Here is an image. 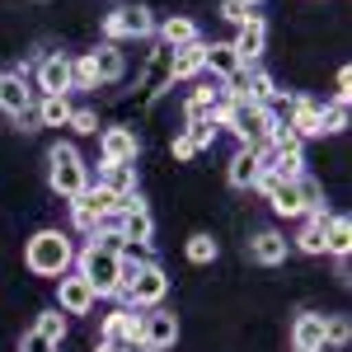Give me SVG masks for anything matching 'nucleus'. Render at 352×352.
<instances>
[{"instance_id":"1","label":"nucleus","mask_w":352,"mask_h":352,"mask_svg":"<svg viewBox=\"0 0 352 352\" xmlns=\"http://www.w3.org/2000/svg\"><path fill=\"white\" fill-rule=\"evenodd\" d=\"M212 122L230 127L244 146H254V151H258V146H268L272 127H277V113H272L268 104H249V99H221L217 113H212Z\"/></svg>"},{"instance_id":"2","label":"nucleus","mask_w":352,"mask_h":352,"mask_svg":"<svg viewBox=\"0 0 352 352\" xmlns=\"http://www.w3.org/2000/svg\"><path fill=\"white\" fill-rule=\"evenodd\" d=\"M24 263H28V272H38V277H61V272H71L76 254H71V240H66L61 230H38L24 249Z\"/></svg>"},{"instance_id":"3","label":"nucleus","mask_w":352,"mask_h":352,"mask_svg":"<svg viewBox=\"0 0 352 352\" xmlns=\"http://www.w3.org/2000/svg\"><path fill=\"white\" fill-rule=\"evenodd\" d=\"M76 272L94 287V296H118V287H122V254H109V249L89 244L76 258Z\"/></svg>"},{"instance_id":"4","label":"nucleus","mask_w":352,"mask_h":352,"mask_svg":"<svg viewBox=\"0 0 352 352\" xmlns=\"http://www.w3.org/2000/svg\"><path fill=\"white\" fill-rule=\"evenodd\" d=\"M47 160H52V174H47V179H52V192H61L66 202H71V197H80V192L89 188V169H85V160H80V151H76V146H66V141H61V146H52V155H47Z\"/></svg>"},{"instance_id":"5","label":"nucleus","mask_w":352,"mask_h":352,"mask_svg":"<svg viewBox=\"0 0 352 352\" xmlns=\"http://www.w3.org/2000/svg\"><path fill=\"white\" fill-rule=\"evenodd\" d=\"M258 160H263V174H277V179H287V184H296L300 174H305V151H300V141L292 146H258Z\"/></svg>"},{"instance_id":"6","label":"nucleus","mask_w":352,"mask_h":352,"mask_svg":"<svg viewBox=\"0 0 352 352\" xmlns=\"http://www.w3.org/2000/svg\"><path fill=\"white\" fill-rule=\"evenodd\" d=\"M104 33H109V43H118V38H151L155 33V19H151L146 5H122V10L109 14Z\"/></svg>"},{"instance_id":"7","label":"nucleus","mask_w":352,"mask_h":352,"mask_svg":"<svg viewBox=\"0 0 352 352\" xmlns=\"http://www.w3.org/2000/svg\"><path fill=\"white\" fill-rule=\"evenodd\" d=\"M94 287H89V282H85L80 272H61V277H56V310H61V315H89V310H94Z\"/></svg>"},{"instance_id":"8","label":"nucleus","mask_w":352,"mask_h":352,"mask_svg":"<svg viewBox=\"0 0 352 352\" xmlns=\"http://www.w3.org/2000/svg\"><path fill=\"white\" fill-rule=\"evenodd\" d=\"M141 324H146V315H136L132 305H118V310H109L104 315V324H99V333L104 338H118V343H127V348H141Z\"/></svg>"},{"instance_id":"9","label":"nucleus","mask_w":352,"mask_h":352,"mask_svg":"<svg viewBox=\"0 0 352 352\" xmlns=\"http://www.w3.org/2000/svg\"><path fill=\"white\" fill-rule=\"evenodd\" d=\"M230 47L240 52L244 66H254V61L263 56V47H268V28H263V14H254V10H249V14L240 19V33L230 38Z\"/></svg>"},{"instance_id":"10","label":"nucleus","mask_w":352,"mask_h":352,"mask_svg":"<svg viewBox=\"0 0 352 352\" xmlns=\"http://www.w3.org/2000/svg\"><path fill=\"white\" fill-rule=\"evenodd\" d=\"M99 151H104V164H132L141 141H136L132 127H104L99 132Z\"/></svg>"},{"instance_id":"11","label":"nucleus","mask_w":352,"mask_h":352,"mask_svg":"<svg viewBox=\"0 0 352 352\" xmlns=\"http://www.w3.org/2000/svg\"><path fill=\"white\" fill-rule=\"evenodd\" d=\"M122 240L127 244H151V235H155V221H151V212H146V202L141 197H122Z\"/></svg>"},{"instance_id":"12","label":"nucleus","mask_w":352,"mask_h":352,"mask_svg":"<svg viewBox=\"0 0 352 352\" xmlns=\"http://www.w3.org/2000/svg\"><path fill=\"white\" fill-rule=\"evenodd\" d=\"M174 338H179V320H174L169 310H151L146 324H141V348L164 352V348H174Z\"/></svg>"},{"instance_id":"13","label":"nucleus","mask_w":352,"mask_h":352,"mask_svg":"<svg viewBox=\"0 0 352 352\" xmlns=\"http://www.w3.org/2000/svg\"><path fill=\"white\" fill-rule=\"evenodd\" d=\"M254 188L268 192V202H272V212H277V217H300V192H296V184H287V179H277V174H263Z\"/></svg>"},{"instance_id":"14","label":"nucleus","mask_w":352,"mask_h":352,"mask_svg":"<svg viewBox=\"0 0 352 352\" xmlns=\"http://www.w3.org/2000/svg\"><path fill=\"white\" fill-rule=\"evenodd\" d=\"M287 127L296 132V141H305V136H324V109H320L315 99H292Z\"/></svg>"},{"instance_id":"15","label":"nucleus","mask_w":352,"mask_h":352,"mask_svg":"<svg viewBox=\"0 0 352 352\" xmlns=\"http://www.w3.org/2000/svg\"><path fill=\"white\" fill-rule=\"evenodd\" d=\"M202 71H212V80H235L244 71L240 52L230 43H207V56H202Z\"/></svg>"},{"instance_id":"16","label":"nucleus","mask_w":352,"mask_h":352,"mask_svg":"<svg viewBox=\"0 0 352 352\" xmlns=\"http://www.w3.org/2000/svg\"><path fill=\"white\" fill-rule=\"evenodd\" d=\"M38 89L43 94H66L71 89V56H43V66H38Z\"/></svg>"},{"instance_id":"17","label":"nucleus","mask_w":352,"mask_h":352,"mask_svg":"<svg viewBox=\"0 0 352 352\" xmlns=\"http://www.w3.org/2000/svg\"><path fill=\"white\" fill-rule=\"evenodd\" d=\"M202 56H207V43L197 38L188 47H174L169 52V80H192L197 71H202Z\"/></svg>"},{"instance_id":"18","label":"nucleus","mask_w":352,"mask_h":352,"mask_svg":"<svg viewBox=\"0 0 352 352\" xmlns=\"http://www.w3.org/2000/svg\"><path fill=\"white\" fill-rule=\"evenodd\" d=\"M99 188H109L122 207V197H136V169L132 164H99Z\"/></svg>"},{"instance_id":"19","label":"nucleus","mask_w":352,"mask_h":352,"mask_svg":"<svg viewBox=\"0 0 352 352\" xmlns=\"http://www.w3.org/2000/svg\"><path fill=\"white\" fill-rule=\"evenodd\" d=\"M292 343L296 348H329V320L324 315H296V329H292Z\"/></svg>"},{"instance_id":"20","label":"nucleus","mask_w":352,"mask_h":352,"mask_svg":"<svg viewBox=\"0 0 352 352\" xmlns=\"http://www.w3.org/2000/svg\"><path fill=\"white\" fill-rule=\"evenodd\" d=\"M249 258L263 263V268H277V263L287 258V240H282L277 230H258V235L249 240Z\"/></svg>"},{"instance_id":"21","label":"nucleus","mask_w":352,"mask_h":352,"mask_svg":"<svg viewBox=\"0 0 352 352\" xmlns=\"http://www.w3.org/2000/svg\"><path fill=\"white\" fill-rule=\"evenodd\" d=\"M33 104V94H28V85H24V76H10V71H0V109L5 113H19Z\"/></svg>"},{"instance_id":"22","label":"nucleus","mask_w":352,"mask_h":352,"mask_svg":"<svg viewBox=\"0 0 352 352\" xmlns=\"http://www.w3.org/2000/svg\"><path fill=\"white\" fill-rule=\"evenodd\" d=\"M258 179H263V160H258L254 146H244L240 155L230 160V184H235V188H254Z\"/></svg>"},{"instance_id":"23","label":"nucleus","mask_w":352,"mask_h":352,"mask_svg":"<svg viewBox=\"0 0 352 352\" xmlns=\"http://www.w3.org/2000/svg\"><path fill=\"white\" fill-rule=\"evenodd\" d=\"M33 104H38V127H66L71 122V99L66 94H43Z\"/></svg>"},{"instance_id":"24","label":"nucleus","mask_w":352,"mask_h":352,"mask_svg":"<svg viewBox=\"0 0 352 352\" xmlns=\"http://www.w3.org/2000/svg\"><path fill=\"white\" fill-rule=\"evenodd\" d=\"M160 38H164L169 52H174V47H188V43H197V24H192L188 14H169L160 24Z\"/></svg>"},{"instance_id":"25","label":"nucleus","mask_w":352,"mask_h":352,"mask_svg":"<svg viewBox=\"0 0 352 352\" xmlns=\"http://www.w3.org/2000/svg\"><path fill=\"white\" fill-rule=\"evenodd\" d=\"M217 104H221V89H217V80H212V85H197V89L188 94V122H212Z\"/></svg>"},{"instance_id":"26","label":"nucleus","mask_w":352,"mask_h":352,"mask_svg":"<svg viewBox=\"0 0 352 352\" xmlns=\"http://www.w3.org/2000/svg\"><path fill=\"white\" fill-rule=\"evenodd\" d=\"M324 226H329V212H315V217H305L296 235V249L300 254H324Z\"/></svg>"},{"instance_id":"27","label":"nucleus","mask_w":352,"mask_h":352,"mask_svg":"<svg viewBox=\"0 0 352 352\" xmlns=\"http://www.w3.org/2000/svg\"><path fill=\"white\" fill-rule=\"evenodd\" d=\"M94 66H99V85L104 80H122V71H127V61L118 52V43H104V47H94Z\"/></svg>"},{"instance_id":"28","label":"nucleus","mask_w":352,"mask_h":352,"mask_svg":"<svg viewBox=\"0 0 352 352\" xmlns=\"http://www.w3.org/2000/svg\"><path fill=\"white\" fill-rule=\"evenodd\" d=\"M348 249H352V226H348V217H329V226H324V254L348 258Z\"/></svg>"},{"instance_id":"29","label":"nucleus","mask_w":352,"mask_h":352,"mask_svg":"<svg viewBox=\"0 0 352 352\" xmlns=\"http://www.w3.org/2000/svg\"><path fill=\"white\" fill-rule=\"evenodd\" d=\"M296 192H300V212H305V217H315V212H329V207H324V188H320L310 174H300V179H296Z\"/></svg>"},{"instance_id":"30","label":"nucleus","mask_w":352,"mask_h":352,"mask_svg":"<svg viewBox=\"0 0 352 352\" xmlns=\"http://www.w3.org/2000/svg\"><path fill=\"white\" fill-rule=\"evenodd\" d=\"M71 89H99V66L89 52L71 61Z\"/></svg>"},{"instance_id":"31","label":"nucleus","mask_w":352,"mask_h":352,"mask_svg":"<svg viewBox=\"0 0 352 352\" xmlns=\"http://www.w3.org/2000/svg\"><path fill=\"white\" fill-rule=\"evenodd\" d=\"M71 202H85L94 217H109V212H118V197H113L109 188H99V184H94V188H85L80 197H71Z\"/></svg>"},{"instance_id":"32","label":"nucleus","mask_w":352,"mask_h":352,"mask_svg":"<svg viewBox=\"0 0 352 352\" xmlns=\"http://www.w3.org/2000/svg\"><path fill=\"white\" fill-rule=\"evenodd\" d=\"M33 329H38L43 338H52V343H61V333H66V315H61V310H43Z\"/></svg>"},{"instance_id":"33","label":"nucleus","mask_w":352,"mask_h":352,"mask_svg":"<svg viewBox=\"0 0 352 352\" xmlns=\"http://www.w3.org/2000/svg\"><path fill=\"white\" fill-rule=\"evenodd\" d=\"M188 258L192 263H212V258H217V240H212V235H192L188 240Z\"/></svg>"},{"instance_id":"34","label":"nucleus","mask_w":352,"mask_h":352,"mask_svg":"<svg viewBox=\"0 0 352 352\" xmlns=\"http://www.w3.org/2000/svg\"><path fill=\"white\" fill-rule=\"evenodd\" d=\"M348 127V94H338V104L324 109V132H343Z\"/></svg>"},{"instance_id":"35","label":"nucleus","mask_w":352,"mask_h":352,"mask_svg":"<svg viewBox=\"0 0 352 352\" xmlns=\"http://www.w3.org/2000/svg\"><path fill=\"white\" fill-rule=\"evenodd\" d=\"M71 221H76V230H80V235H94V230H99V217H94L85 202H71Z\"/></svg>"},{"instance_id":"36","label":"nucleus","mask_w":352,"mask_h":352,"mask_svg":"<svg viewBox=\"0 0 352 352\" xmlns=\"http://www.w3.org/2000/svg\"><path fill=\"white\" fill-rule=\"evenodd\" d=\"M66 127H76V132H99V113L94 109H71V122Z\"/></svg>"},{"instance_id":"37","label":"nucleus","mask_w":352,"mask_h":352,"mask_svg":"<svg viewBox=\"0 0 352 352\" xmlns=\"http://www.w3.org/2000/svg\"><path fill=\"white\" fill-rule=\"evenodd\" d=\"M184 136L202 151V146H212V141H217V127H212V122H188V132H184Z\"/></svg>"},{"instance_id":"38","label":"nucleus","mask_w":352,"mask_h":352,"mask_svg":"<svg viewBox=\"0 0 352 352\" xmlns=\"http://www.w3.org/2000/svg\"><path fill=\"white\" fill-rule=\"evenodd\" d=\"M19 352H56V343H52V338H43L38 329H28L24 343H19Z\"/></svg>"},{"instance_id":"39","label":"nucleus","mask_w":352,"mask_h":352,"mask_svg":"<svg viewBox=\"0 0 352 352\" xmlns=\"http://www.w3.org/2000/svg\"><path fill=\"white\" fill-rule=\"evenodd\" d=\"M192 155H197V146H192L188 136L179 132V136H174V160H192Z\"/></svg>"},{"instance_id":"40","label":"nucleus","mask_w":352,"mask_h":352,"mask_svg":"<svg viewBox=\"0 0 352 352\" xmlns=\"http://www.w3.org/2000/svg\"><path fill=\"white\" fill-rule=\"evenodd\" d=\"M221 14H226L230 24H240V19L249 14V10H244V5H235V0H221Z\"/></svg>"},{"instance_id":"41","label":"nucleus","mask_w":352,"mask_h":352,"mask_svg":"<svg viewBox=\"0 0 352 352\" xmlns=\"http://www.w3.org/2000/svg\"><path fill=\"white\" fill-rule=\"evenodd\" d=\"M329 343H348V320H329Z\"/></svg>"},{"instance_id":"42","label":"nucleus","mask_w":352,"mask_h":352,"mask_svg":"<svg viewBox=\"0 0 352 352\" xmlns=\"http://www.w3.org/2000/svg\"><path fill=\"white\" fill-rule=\"evenodd\" d=\"M99 352H132L127 343H118V338H99Z\"/></svg>"},{"instance_id":"43","label":"nucleus","mask_w":352,"mask_h":352,"mask_svg":"<svg viewBox=\"0 0 352 352\" xmlns=\"http://www.w3.org/2000/svg\"><path fill=\"white\" fill-rule=\"evenodd\" d=\"M235 5H244V10H254V5H263V0H235Z\"/></svg>"},{"instance_id":"44","label":"nucleus","mask_w":352,"mask_h":352,"mask_svg":"<svg viewBox=\"0 0 352 352\" xmlns=\"http://www.w3.org/2000/svg\"><path fill=\"white\" fill-rule=\"evenodd\" d=\"M296 352H324V348H296Z\"/></svg>"},{"instance_id":"45","label":"nucleus","mask_w":352,"mask_h":352,"mask_svg":"<svg viewBox=\"0 0 352 352\" xmlns=\"http://www.w3.org/2000/svg\"><path fill=\"white\" fill-rule=\"evenodd\" d=\"M136 352H146V348H136Z\"/></svg>"}]
</instances>
